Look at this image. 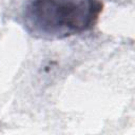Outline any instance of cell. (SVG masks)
<instances>
[{
  "label": "cell",
  "mask_w": 135,
  "mask_h": 135,
  "mask_svg": "<svg viewBox=\"0 0 135 135\" xmlns=\"http://www.w3.org/2000/svg\"><path fill=\"white\" fill-rule=\"evenodd\" d=\"M102 11V0H31L22 19L31 36L55 40L91 31Z\"/></svg>",
  "instance_id": "6da1fadb"
}]
</instances>
